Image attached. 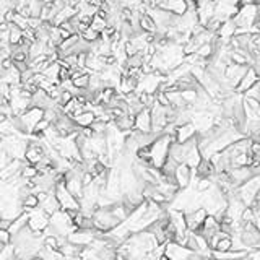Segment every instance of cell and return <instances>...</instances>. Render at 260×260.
I'll return each mask as SVG.
<instances>
[{"label": "cell", "instance_id": "obj_1", "mask_svg": "<svg viewBox=\"0 0 260 260\" xmlns=\"http://www.w3.org/2000/svg\"><path fill=\"white\" fill-rule=\"evenodd\" d=\"M192 179H194V171L187 168L185 164H177V168L174 171V181L179 190H185L192 184Z\"/></svg>", "mask_w": 260, "mask_h": 260}, {"label": "cell", "instance_id": "obj_2", "mask_svg": "<svg viewBox=\"0 0 260 260\" xmlns=\"http://www.w3.org/2000/svg\"><path fill=\"white\" fill-rule=\"evenodd\" d=\"M257 82H259V73L254 70L252 67H249V69H247V72L244 73V77L241 78V82L238 83V86L234 88V93H236V95H239V96H243L244 93L249 90L254 83H257Z\"/></svg>", "mask_w": 260, "mask_h": 260}, {"label": "cell", "instance_id": "obj_3", "mask_svg": "<svg viewBox=\"0 0 260 260\" xmlns=\"http://www.w3.org/2000/svg\"><path fill=\"white\" fill-rule=\"evenodd\" d=\"M135 130H138L141 133H151V117H150V109H143L141 113L135 116Z\"/></svg>", "mask_w": 260, "mask_h": 260}, {"label": "cell", "instance_id": "obj_4", "mask_svg": "<svg viewBox=\"0 0 260 260\" xmlns=\"http://www.w3.org/2000/svg\"><path fill=\"white\" fill-rule=\"evenodd\" d=\"M213 182L210 181V179H199V181L195 182V192L197 194H207V192L212 189Z\"/></svg>", "mask_w": 260, "mask_h": 260}, {"label": "cell", "instance_id": "obj_5", "mask_svg": "<svg viewBox=\"0 0 260 260\" xmlns=\"http://www.w3.org/2000/svg\"><path fill=\"white\" fill-rule=\"evenodd\" d=\"M231 247H233V239L231 238H225V239L218 241V244H216L215 251H212V252H228V251H231Z\"/></svg>", "mask_w": 260, "mask_h": 260}, {"label": "cell", "instance_id": "obj_6", "mask_svg": "<svg viewBox=\"0 0 260 260\" xmlns=\"http://www.w3.org/2000/svg\"><path fill=\"white\" fill-rule=\"evenodd\" d=\"M243 98H251V100H256V101H259V82L257 83H254L249 90H247L244 95H243Z\"/></svg>", "mask_w": 260, "mask_h": 260}, {"label": "cell", "instance_id": "obj_7", "mask_svg": "<svg viewBox=\"0 0 260 260\" xmlns=\"http://www.w3.org/2000/svg\"><path fill=\"white\" fill-rule=\"evenodd\" d=\"M10 243H11V236H10V233H8V231L0 230V246L5 247V246H10Z\"/></svg>", "mask_w": 260, "mask_h": 260}, {"label": "cell", "instance_id": "obj_8", "mask_svg": "<svg viewBox=\"0 0 260 260\" xmlns=\"http://www.w3.org/2000/svg\"><path fill=\"white\" fill-rule=\"evenodd\" d=\"M29 260H46V259L42 257V256H39V254H36V256H33Z\"/></svg>", "mask_w": 260, "mask_h": 260}]
</instances>
